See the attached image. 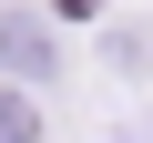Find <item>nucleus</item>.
I'll list each match as a JSON object with an SVG mask.
<instances>
[{
	"instance_id": "1",
	"label": "nucleus",
	"mask_w": 153,
	"mask_h": 143,
	"mask_svg": "<svg viewBox=\"0 0 153 143\" xmlns=\"http://www.w3.org/2000/svg\"><path fill=\"white\" fill-rule=\"evenodd\" d=\"M0 61L41 82V72H51V31H41V21H0Z\"/></svg>"
},
{
	"instance_id": "2",
	"label": "nucleus",
	"mask_w": 153,
	"mask_h": 143,
	"mask_svg": "<svg viewBox=\"0 0 153 143\" xmlns=\"http://www.w3.org/2000/svg\"><path fill=\"white\" fill-rule=\"evenodd\" d=\"M0 143H31V102H0Z\"/></svg>"
}]
</instances>
